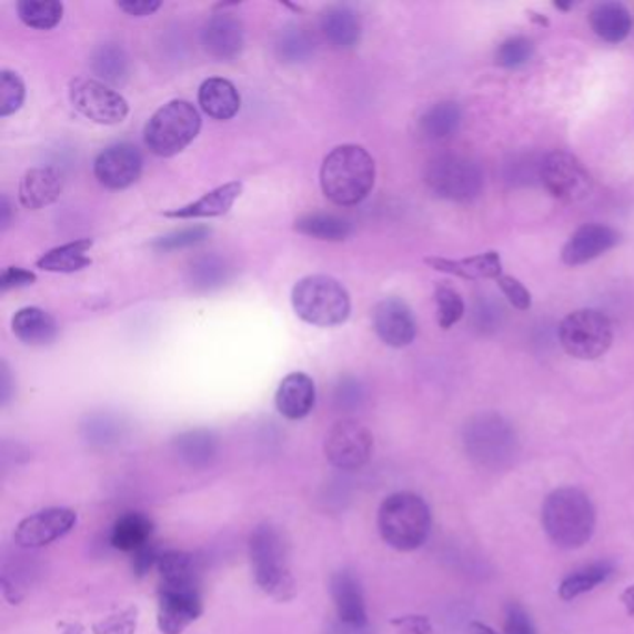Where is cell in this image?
<instances>
[{"label": "cell", "mask_w": 634, "mask_h": 634, "mask_svg": "<svg viewBox=\"0 0 634 634\" xmlns=\"http://www.w3.org/2000/svg\"><path fill=\"white\" fill-rule=\"evenodd\" d=\"M374 181H376L374 159L365 148L355 143L339 145L322 162V192L335 205H358L371 194Z\"/></svg>", "instance_id": "6da1fadb"}, {"label": "cell", "mask_w": 634, "mask_h": 634, "mask_svg": "<svg viewBox=\"0 0 634 634\" xmlns=\"http://www.w3.org/2000/svg\"><path fill=\"white\" fill-rule=\"evenodd\" d=\"M594 503L577 487L554 490L542 509L543 531L561 549H578L592 540L595 532Z\"/></svg>", "instance_id": "7a4b0ae2"}, {"label": "cell", "mask_w": 634, "mask_h": 634, "mask_svg": "<svg viewBox=\"0 0 634 634\" xmlns=\"http://www.w3.org/2000/svg\"><path fill=\"white\" fill-rule=\"evenodd\" d=\"M462 443L469 460L487 469L504 471L520 456V437L510 421L499 413H479L462 430Z\"/></svg>", "instance_id": "3957f363"}, {"label": "cell", "mask_w": 634, "mask_h": 634, "mask_svg": "<svg viewBox=\"0 0 634 634\" xmlns=\"http://www.w3.org/2000/svg\"><path fill=\"white\" fill-rule=\"evenodd\" d=\"M432 514L429 504L417 493L399 492L389 495L378 510V531L383 542L396 551H415L430 536Z\"/></svg>", "instance_id": "277c9868"}, {"label": "cell", "mask_w": 634, "mask_h": 634, "mask_svg": "<svg viewBox=\"0 0 634 634\" xmlns=\"http://www.w3.org/2000/svg\"><path fill=\"white\" fill-rule=\"evenodd\" d=\"M250 561L253 578L264 594L275 601L292 600L296 594V583L289 567V549L285 537L274 525H259L250 536Z\"/></svg>", "instance_id": "5b68a950"}, {"label": "cell", "mask_w": 634, "mask_h": 634, "mask_svg": "<svg viewBox=\"0 0 634 634\" xmlns=\"http://www.w3.org/2000/svg\"><path fill=\"white\" fill-rule=\"evenodd\" d=\"M292 308L303 322L316 328L341 326L349 321L350 294L332 275H308L292 289Z\"/></svg>", "instance_id": "8992f818"}, {"label": "cell", "mask_w": 634, "mask_h": 634, "mask_svg": "<svg viewBox=\"0 0 634 634\" xmlns=\"http://www.w3.org/2000/svg\"><path fill=\"white\" fill-rule=\"evenodd\" d=\"M201 118L194 104L175 99L157 110L145 125L143 138L157 157H175L200 134Z\"/></svg>", "instance_id": "52a82bcc"}, {"label": "cell", "mask_w": 634, "mask_h": 634, "mask_svg": "<svg viewBox=\"0 0 634 634\" xmlns=\"http://www.w3.org/2000/svg\"><path fill=\"white\" fill-rule=\"evenodd\" d=\"M424 183L441 200L467 203L482 194L484 172L463 154H440L424 168Z\"/></svg>", "instance_id": "ba28073f"}, {"label": "cell", "mask_w": 634, "mask_h": 634, "mask_svg": "<svg viewBox=\"0 0 634 634\" xmlns=\"http://www.w3.org/2000/svg\"><path fill=\"white\" fill-rule=\"evenodd\" d=\"M558 339L562 349L575 360H600L612 346L614 326L600 309H578L561 322Z\"/></svg>", "instance_id": "9c48e42d"}, {"label": "cell", "mask_w": 634, "mask_h": 634, "mask_svg": "<svg viewBox=\"0 0 634 634\" xmlns=\"http://www.w3.org/2000/svg\"><path fill=\"white\" fill-rule=\"evenodd\" d=\"M537 179L556 200L578 203L586 200L594 181L583 162L567 151H551L540 162Z\"/></svg>", "instance_id": "30bf717a"}, {"label": "cell", "mask_w": 634, "mask_h": 634, "mask_svg": "<svg viewBox=\"0 0 634 634\" xmlns=\"http://www.w3.org/2000/svg\"><path fill=\"white\" fill-rule=\"evenodd\" d=\"M203 614L198 578L159 584L157 623L162 634H183Z\"/></svg>", "instance_id": "8fae6325"}, {"label": "cell", "mask_w": 634, "mask_h": 634, "mask_svg": "<svg viewBox=\"0 0 634 634\" xmlns=\"http://www.w3.org/2000/svg\"><path fill=\"white\" fill-rule=\"evenodd\" d=\"M69 101L79 114L99 125H118L129 114V104L114 88L90 77H79L69 84Z\"/></svg>", "instance_id": "7c38bea8"}, {"label": "cell", "mask_w": 634, "mask_h": 634, "mask_svg": "<svg viewBox=\"0 0 634 634\" xmlns=\"http://www.w3.org/2000/svg\"><path fill=\"white\" fill-rule=\"evenodd\" d=\"M374 449V437L371 430L352 421L343 419L328 430L324 440V454L333 467L341 471H358L371 460Z\"/></svg>", "instance_id": "4fadbf2b"}, {"label": "cell", "mask_w": 634, "mask_h": 634, "mask_svg": "<svg viewBox=\"0 0 634 634\" xmlns=\"http://www.w3.org/2000/svg\"><path fill=\"white\" fill-rule=\"evenodd\" d=\"M77 520V512L71 509L40 510L19 523L13 543L24 551L46 547L73 531Z\"/></svg>", "instance_id": "5bb4252c"}, {"label": "cell", "mask_w": 634, "mask_h": 634, "mask_svg": "<svg viewBox=\"0 0 634 634\" xmlns=\"http://www.w3.org/2000/svg\"><path fill=\"white\" fill-rule=\"evenodd\" d=\"M142 168V153L132 143H114L101 151L93 162L95 178L110 190L129 189L137 183Z\"/></svg>", "instance_id": "9a60e30c"}, {"label": "cell", "mask_w": 634, "mask_h": 634, "mask_svg": "<svg viewBox=\"0 0 634 634\" xmlns=\"http://www.w3.org/2000/svg\"><path fill=\"white\" fill-rule=\"evenodd\" d=\"M372 326L382 343L391 349H404L417 335V322L412 309L401 298H385L372 311Z\"/></svg>", "instance_id": "2e32d148"}, {"label": "cell", "mask_w": 634, "mask_h": 634, "mask_svg": "<svg viewBox=\"0 0 634 634\" xmlns=\"http://www.w3.org/2000/svg\"><path fill=\"white\" fill-rule=\"evenodd\" d=\"M622 241V234L605 223H584L562 248V261L567 266H581L611 252Z\"/></svg>", "instance_id": "e0dca14e"}, {"label": "cell", "mask_w": 634, "mask_h": 634, "mask_svg": "<svg viewBox=\"0 0 634 634\" xmlns=\"http://www.w3.org/2000/svg\"><path fill=\"white\" fill-rule=\"evenodd\" d=\"M201 43L212 58L233 60L244 49V24L233 13H214L201 30Z\"/></svg>", "instance_id": "ac0fdd59"}, {"label": "cell", "mask_w": 634, "mask_h": 634, "mask_svg": "<svg viewBox=\"0 0 634 634\" xmlns=\"http://www.w3.org/2000/svg\"><path fill=\"white\" fill-rule=\"evenodd\" d=\"M330 594H332L339 622L358 625V627L369 625L365 594L354 573L346 572V570L333 573L330 578Z\"/></svg>", "instance_id": "d6986e66"}, {"label": "cell", "mask_w": 634, "mask_h": 634, "mask_svg": "<svg viewBox=\"0 0 634 634\" xmlns=\"http://www.w3.org/2000/svg\"><path fill=\"white\" fill-rule=\"evenodd\" d=\"M316 388L313 378L303 372H292L283 378L275 393V407L289 421H300L313 412Z\"/></svg>", "instance_id": "ffe728a7"}, {"label": "cell", "mask_w": 634, "mask_h": 634, "mask_svg": "<svg viewBox=\"0 0 634 634\" xmlns=\"http://www.w3.org/2000/svg\"><path fill=\"white\" fill-rule=\"evenodd\" d=\"M63 190V175L57 168H34L19 183V201L24 209L40 211L52 205Z\"/></svg>", "instance_id": "44dd1931"}, {"label": "cell", "mask_w": 634, "mask_h": 634, "mask_svg": "<svg viewBox=\"0 0 634 634\" xmlns=\"http://www.w3.org/2000/svg\"><path fill=\"white\" fill-rule=\"evenodd\" d=\"M424 263L429 264L430 269L456 275L462 280H497L503 275V259L497 252L465 259L426 258Z\"/></svg>", "instance_id": "7402d4cb"}, {"label": "cell", "mask_w": 634, "mask_h": 634, "mask_svg": "<svg viewBox=\"0 0 634 634\" xmlns=\"http://www.w3.org/2000/svg\"><path fill=\"white\" fill-rule=\"evenodd\" d=\"M198 101L209 118L218 121H228L239 114L241 110V93L228 79H207L198 92Z\"/></svg>", "instance_id": "603a6c76"}, {"label": "cell", "mask_w": 634, "mask_h": 634, "mask_svg": "<svg viewBox=\"0 0 634 634\" xmlns=\"http://www.w3.org/2000/svg\"><path fill=\"white\" fill-rule=\"evenodd\" d=\"M242 189L244 187H242L241 181H231V183L222 184V187L207 192L205 195H201L200 200L194 201V203L168 211L167 217L181 218V220L223 217L231 211L234 201L241 198Z\"/></svg>", "instance_id": "cb8c5ba5"}, {"label": "cell", "mask_w": 634, "mask_h": 634, "mask_svg": "<svg viewBox=\"0 0 634 634\" xmlns=\"http://www.w3.org/2000/svg\"><path fill=\"white\" fill-rule=\"evenodd\" d=\"M321 30L333 49L346 51L361 40V21L349 7H330L321 16Z\"/></svg>", "instance_id": "d4e9b609"}, {"label": "cell", "mask_w": 634, "mask_h": 634, "mask_svg": "<svg viewBox=\"0 0 634 634\" xmlns=\"http://www.w3.org/2000/svg\"><path fill=\"white\" fill-rule=\"evenodd\" d=\"M12 330L16 338L29 346L51 344L60 332L54 316L40 308L19 309L12 319Z\"/></svg>", "instance_id": "484cf974"}, {"label": "cell", "mask_w": 634, "mask_h": 634, "mask_svg": "<svg viewBox=\"0 0 634 634\" xmlns=\"http://www.w3.org/2000/svg\"><path fill=\"white\" fill-rule=\"evenodd\" d=\"M590 27L606 43H622L633 30V18L622 2H600L590 12Z\"/></svg>", "instance_id": "4316f807"}, {"label": "cell", "mask_w": 634, "mask_h": 634, "mask_svg": "<svg viewBox=\"0 0 634 634\" xmlns=\"http://www.w3.org/2000/svg\"><path fill=\"white\" fill-rule=\"evenodd\" d=\"M93 248L92 239H81V241L68 242L63 246L52 248L38 259V269L46 272H57V274H73L81 272L92 264V259L88 253Z\"/></svg>", "instance_id": "83f0119b"}, {"label": "cell", "mask_w": 634, "mask_h": 634, "mask_svg": "<svg viewBox=\"0 0 634 634\" xmlns=\"http://www.w3.org/2000/svg\"><path fill=\"white\" fill-rule=\"evenodd\" d=\"M173 449L189 467H211L218 456L217 435L209 430H189L173 440Z\"/></svg>", "instance_id": "f1b7e54d"}, {"label": "cell", "mask_w": 634, "mask_h": 634, "mask_svg": "<svg viewBox=\"0 0 634 634\" xmlns=\"http://www.w3.org/2000/svg\"><path fill=\"white\" fill-rule=\"evenodd\" d=\"M153 536V521L140 512H129L115 521L110 532L112 547L137 553L138 549L145 547Z\"/></svg>", "instance_id": "f546056e"}, {"label": "cell", "mask_w": 634, "mask_h": 634, "mask_svg": "<svg viewBox=\"0 0 634 634\" xmlns=\"http://www.w3.org/2000/svg\"><path fill=\"white\" fill-rule=\"evenodd\" d=\"M614 572H616L614 562H592V564H586V566L578 567L575 572L570 573L562 581L558 594H561L564 601L577 600L581 595L588 594V592L597 588L601 584H605L614 575Z\"/></svg>", "instance_id": "4dcf8cb0"}, {"label": "cell", "mask_w": 634, "mask_h": 634, "mask_svg": "<svg viewBox=\"0 0 634 634\" xmlns=\"http://www.w3.org/2000/svg\"><path fill=\"white\" fill-rule=\"evenodd\" d=\"M460 125H462V110L454 101L432 104L419 120L421 134L432 142L454 137Z\"/></svg>", "instance_id": "1f68e13d"}, {"label": "cell", "mask_w": 634, "mask_h": 634, "mask_svg": "<svg viewBox=\"0 0 634 634\" xmlns=\"http://www.w3.org/2000/svg\"><path fill=\"white\" fill-rule=\"evenodd\" d=\"M298 233L316 239V241L341 242L352 233V223L344 218L326 212H311L298 218L294 223Z\"/></svg>", "instance_id": "d6a6232c"}, {"label": "cell", "mask_w": 634, "mask_h": 634, "mask_svg": "<svg viewBox=\"0 0 634 634\" xmlns=\"http://www.w3.org/2000/svg\"><path fill=\"white\" fill-rule=\"evenodd\" d=\"M231 278V266L217 253H207L190 264L189 281L195 291L207 292L220 289Z\"/></svg>", "instance_id": "836d02e7"}, {"label": "cell", "mask_w": 634, "mask_h": 634, "mask_svg": "<svg viewBox=\"0 0 634 634\" xmlns=\"http://www.w3.org/2000/svg\"><path fill=\"white\" fill-rule=\"evenodd\" d=\"M93 73L104 84H123L129 77V57L118 43H104L93 52Z\"/></svg>", "instance_id": "e575fe53"}, {"label": "cell", "mask_w": 634, "mask_h": 634, "mask_svg": "<svg viewBox=\"0 0 634 634\" xmlns=\"http://www.w3.org/2000/svg\"><path fill=\"white\" fill-rule=\"evenodd\" d=\"M314 38L311 32L291 24L286 29L281 30L275 41V52L280 57L281 62L302 63L308 62L309 58L314 54Z\"/></svg>", "instance_id": "d590c367"}, {"label": "cell", "mask_w": 634, "mask_h": 634, "mask_svg": "<svg viewBox=\"0 0 634 634\" xmlns=\"http://www.w3.org/2000/svg\"><path fill=\"white\" fill-rule=\"evenodd\" d=\"M18 16L30 29L51 30L62 21L63 4L58 0H21Z\"/></svg>", "instance_id": "8d00e7d4"}, {"label": "cell", "mask_w": 634, "mask_h": 634, "mask_svg": "<svg viewBox=\"0 0 634 634\" xmlns=\"http://www.w3.org/2000/svg\"><path fill=\"white\" fill-rule=\"evenodd\" d=\"M157 572L161 575V583L170 581H190L198 578V567H195L194 554L187 551H162Z\"/></svg>", "instance_id": "74e56055"}, {"label": "cell", "mask_w": 634, "mask_h": 634, "mask_svg": "<svg viewBox=\"0 0 634 634\" xmlns=\"http://www.w3.org/2000/svg\"><path fill=\"white\" fill-rule=\"evenodd\" d=\"M434 300L435 308H437V322L443 330H451L462 321L465 314V302L460 292L454 291L452 286H435Z\"/></svg>", "instance_id": "f35d334b"}, {"label": "cell", "mask_w": 634, "mask_h": 634, "mask_svg": "<svg viewBox=\"0 0 634 634\" xmlns=\"http://www.w3.org/2000/svg\"><path fill=\"white\" fill-rule=\"evenodd\" d=\"M24 82L18 73L4 69L0 73V115L7 118L18 112L24 103Z\"/></svg>", "instance_id": "ab89813d"}, {"label": "cell", "mask_w": 634, "mask_h": 634, "mask_svg": "<svg viewBox=\"0 0 634 634\" xmlns=\"http://www.w3.org/2000/svg\"><path fill=\"white\" fill-rule=\"evenodd\" d=\"M534 54V43L525 36H514L499 46L497 60L501 68L515 69L525 66Z\"/></svg>", "instance_id": "60d3db41"}, {"label": "cell", "mask_w": 634, "mask_h": 634, "mask_svg": "<svg viewBox=\"0 0 634 634\" xmlns=\"http://www.w3.org/2000/svg\"><path fill=\"white\" fill-rule=\"evenodd\" d=\"M211 229L205 225H195V228L181 229L173 233L164 234L161 239L153 242V250L161 253L175 252V250H184V248L195 246L200 242L209 239Z\"/></svg>", "instance_id": "b9f144b4"}, {"label": "cell", "mask_w": 634, "mask_h": 634, "mask_svg": "<svg viewBox=\"0 0 634 634\" xmlns=\"http://www.w3.org/2000/svg\"><path fill=\"white\" fill-rule=\"evenodd\" d=\"M138 625L137 606H127L93 625V634H134Z\"/></svg>", "instance_id": "7bdbcfd3"}, {"label": "cell", "mask_w": 634, "mask_h": 634, "mask_svg": "<svg viewBox=\"0 0 634 634\" xmlns=\"http://www.w3.org/2000/svg\"><path fill=\"white\" fill-rule=\"evenodd\" d=\"M495 281H497L499 289L503 291L504 296L509 298V302L517 311H529L532 308L531 292L520 280H515L514 275L503 274Z\"/></svg>", "instance_id": "ee69618b"}, {"label": "cell", "mask_w": 634, "mask_h": 634, "mask_svg": "<svg viewBox=\"0 0 634 634\" xmlns=\"http://www.w3.org/2000/svg\"><path fill=\"white\" fill-rule=\"evenodd\" d=\"M363 399H365V391L355 378H343L339 382L338 389H335V402H338L339 407L354 410V407L361 406Z\"/></svg>", "instance_id": "f6af8a7d"}, {"label": "cell", "mask_w": 634, "mask_h": 634, "mask_svg": "<svg viewBox=\"0 0 634 634\" xmlns=\"http://www.w3.org/2000/svg\"><path fill=\"white\" fill-rule=\"evenodd\" d=\"M504 628H506V634H536L529 612L520 603H510L506 608Z\"/></svg>", "instance_id": "bcb514c9"}, {"label": "cell", "mask_w": 634, "mask_h": 634, "mask_svg": "<svg viewBox=\"0 0 634 634\" xmlns=\"http://www.w3.org/2000/svg\"><path fill=\"white\" fill-rule=\"evenodd\" d=\"M162 551L157 547L153 542H149L145 547L138 549L134 553V558H132V570L137 575H145V573L151 572L153 567L159 564V558H161Z\"/></svg>", "instance_id": "7dc6e473"}, {"label": "cell", "mask_w": 634, "mask_h": 634, "mask_svg": "<svg viewBox=\"0 0 634 634\" xmlns=\"http://www.w3.org/2000/svg\"><path fill=\"white\" fill-rule=\"evenodd\" d=\"M36 281L34 272L30 270L19 269V266H10L0 275V291H12V289H21V286L32 285Z\"/></svg>", "instance_id": "c3c4849f"}, {"label": "cell", "mask_w": 634, "mask_h": 634, "mask_svg": "<svg viewBox=\"0 0 634 634\" xmlns=\"http://www.w3.org/2000/svg\"><path fill=\"white\" fill-rule=\"evenodd\" d=\"M396 631L401 634H432L434 633V627H432V623H430L429 617L426 616H401L394 617L393 622H391Z\"/></svg>", "instance_id": "681fc988"}, {"label": "cell", "mask_w": 634, "mask_h": 634, "mask_svg": "<svg viewBox=\"0 0 634 634\" xmlns=\"http://www.w3.org/2000/svg\"><path fill=\"white\" fill-rule=\"evenodd\" d=\"M161 7L162 2L159 0H123V2H118V8L132 18H145V16L157 12Z\"/></svg>", "instance_id": "f907efd6"}, {"label": "cell", "mask_w": 634, "mask_h": 634, "mask_svg": "<svg viewBox=\"0 0 634 634\" xmlns=\"http://www.w3.org/2000/svg\"><path fill=\"white\" fill-rule=\"evenodd\" d=\"M13 389L12 374H10V369H8L7 361L0 363V402L2 406H7L8 402L12 401Z\"/></svg>", "instance_id": "816d5d0a"}, {"label": "cell", "mask_w": 634, "mask_h": 634, "mask_svg": "<svg viewBox=\"0 0 634 634\" xmlns=\"http://www.w3.org/2000/svg\"><path fill=\"white\" fill-rule=\"evenodd\" d=\"M326 634H374L369 625L365 627H358V625H349V623L343 622H332L330 627H328Z\"/></svg>", "instance_id": "f5cc1de1"}, {"label": "cell", "mask_w": 634, "mask_h": 634, "mask_svg": "<svg viewBox=\"0 0 634 634\" xmlns=\"http://www.w3.org/2000/svg\"><path fill=\"white\" fill-rule=\"evenodd\" d=\"M12 223V201L8 195L0 198V231H7Z\"/></svg>", "instance_id": "db71d44e"}, {"label": "cell", "mask_w": 634, "mask_h": 634, "mask_svg": "<svg viewBox=\"0 0 634 634\" xmlns=\"http://www.w3.org/2000/svg\"><path fill=\"white\" fill-rule=\"evenodd\" d=\"M623 606H625V611H627L628 616L634 617V584L633 586H628L623 592L622 597Z\"/></svg>", "instance_id": "11a10c76"}, {"label": "cell", "mask_w": 634, "mask_h": 634, "mask_svg": "<svg viewBox=\"0 0 634 634\" xmlns=\"http://www.w3.org/2000/svg\"><path fill=\"white\" fill-rule=\"evenodd\" d=\"M469 634H501L495 628L490 627L486 623L473 622L469 623Z\"/></svg>", "instance_id": "9f6ffc18"}, {"label": "cell", "mask_w": 634, "mask_h": 634, "mask_svg": "<svg viewBox=\"0 0 634 634\" xmlns=\"http://www.w3.org/2000/svg\"><path fill=\"white\" fill-rule=\"evenodd\" d=\"M62 634H87V631H84V627L79 625V623H69V625H66V628H63Z\"/></svg>", "instance_id": "6f0895ef"}]
</instances>
